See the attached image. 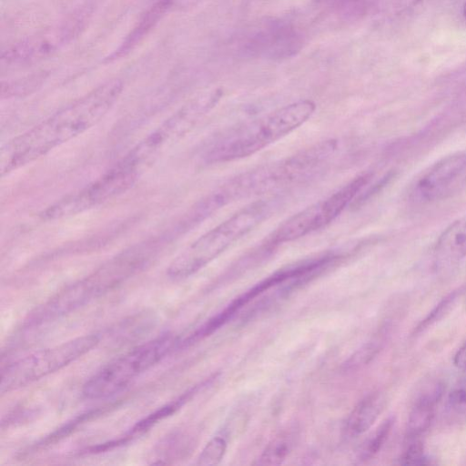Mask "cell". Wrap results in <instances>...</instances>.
Returning <instances> with one entry per match:
<instances>
[{
    "mask_svg": "<svg viewBox=\"0 0 466 466\" xmlns=\"http://www.w3.org/2000/svg\"><path fill=\"white\" fill-rule=\"evenodd\" d=\"M122 89L120 80L107 81L10 140L1 150L2 174L33 162L95 126Z\"/></svg>",
    "mask_w": 466,
    "mask_h": 466,
    "instance_id": "obj_1",
    "label": "cell"
},
{
    "mask_svg": "<svg viewBox=\"0 0 466 466\" xmlns=\"http://www.w3.org/2000/svg\"><path fill=\"white\" fill-rule=\"evenodd\" d=\"M316 110L312 100H299L254 118L220 135L208 148V164L248 157L297 129Z\"/></svg>",
    "mask_w": 466,
    "mask_h": 466,
    "instance_id": "obj_2",
    "label": "cell"
},
{
    "mask_svg": "<svg viewBox=\"0 0 466 466\" xmlns=\"http://www.w3.org/2000/svg\"><path fill=\"white\" fill-rule=\"evenodd\" d=\"M282 202L274 196L244 207L186 248L170 263L167 275L173 279L193 275L272 216Z\"/></svg>",
    "mask_w": 466,
    "mask_h": 466,
    "instance_id": "obj_3",
    "label": "cell"
},
{
    "mask_svg": "<svg viewBox=\"0 0 466 466\" xmlns=\"http://www.w3.org/2000/svg\"><path fill=\"white\" fill-rule=\"evenodd\" d=\"M158 248L159 243L152 240L126 249L52 297L51 309L61 317L110 291L142 270L155 258Z\"/></svg>",
    "mask_w": 466,
    "mask_h": 466,
    "instance_id": "obj_4",
    "label": "cell"
},
{
    "mask_svg": "<svg viewBox=\"0 0 466 466\" xmlns=\"http://www.w3.org/2000/svg\"><path fill=\"white\" fill-rule=\"evenodd\" d=\"M335 139L317 142L292 156L235 177L243 198L274 192L300 182L320 169L335 154Z\"/></svg>",
    "mask_w": 466,
    "mask_h": 466,
    "instance_id": "obj_5",
    "label": "cell"
},
{
    "mask_svg": "<svg viewBox=\"0 0 466 466\" xmlns=\"http://www.w3.org/2000/svg\"><path fill=\"white\" fill-rule=\"evenodd\" d=\"M374 179L373 172H365L355 177L328 198L284 220L258 248L268 253L281 244L299 239L327 227L351 205Z\"/></svg>",
    "mask_w": 466,
    "mask_h": 466,
    "instance_id": "obj_6",
    "label": "cell"
},
{
    "mask_svg": "<svg viewBox=\"0 0 466 466\" xmlns=\"http://www.w3.org/2000/svg\"><path fill=\"white\" fill-rule=\"evenodd\" d=\"M179 340L166 334L147 341L112 360L84 385L82 393L86 399L109 397L129 384L135 378L159 362Z\"/></svg>",
    "mask_w": 466,
    "mask_h": 466,
    "instance_id": "obj_7",
    "label": "cell"
},
{
    "mask_svg": "<svg viewBox=\"0 0 466 466\" xmlns=\"http://www.w3.org/2000/svg\"><path fill=\"white\" fill-rule=\"evenodd\" d=\"M98 342L97 334L84 335L10 363L1 373V393L25 387L63 369L90 351Z\"/></svg>",
    "mask_w": 466,
    "mask_h": 466,
    "instance_id": "obj_8",
    "label": "cell"
},
{
    "mask_svg": "<svg viewBox=\"0 0 466 466\" xmlns=\"http://www.w3.org/2000/svg\"><path fill=\"white\" fill-rule=\"evenodd\" d=\"M220 92L200 95L188 101L123 158L141 168L161 150L188 133L218 103Z\"/></svg>",
    "mask_w": 466,
    "mask_h": 466,
    "instance_id": "obj_9",
    "label": "cell"
},
{
    "mask_svg": "<svg viewBox=\"0 0 466 466\" xmlns=\"http://www.w3.org/2000/svg\"><path fill=\"white\" fill-rule=\"evenodd\" d=\"M139 169L125 159L118 161L100 177L44 210L40 217L53 220L71 217L96 207L127 191L135 183Z\"/></svg>",
    "mask_w": 466,
    "mask_h": 466,
    "instance_id": "obj_10",
    "label": "cell"
},
{
    "mask_svg": "<svg viewBox=\"0 0 466 466\" xmlns=\"http://www.w3.org/2000/svg\"><path fill=\"white\" fill-rule=\"evenodd\" d=\"M466 183V152H458L437 161L416 179L411 196L420 202L445 199Z\"/></svg>",
    "mask_w": 466,
    "mask_h": 466,
    "instance_id": "obj_11",
    "label": "cell"
},
{
    "mask_svg": "<svg viewBox=\"0 0 466 466\" xmlns=\"http://www.w3.org/2000/svg\"><path fill=\"white\" fill-rule=\"evenodd\" d=\"M309 269V266L308 262L303 260L299 263H296L295 265L279 269V271L259 281L248 290L236 298L222 311L201 325L187 339H185L183 341H180V347L188 346L199 339L209 336L214 331L218 330L220 327L225 325L238 310H240L245 305H247L257 296L261 295L271 288L278 287L279 285L292 278L307 273Z\"/></svg>",
    "mask_w": 466,
    "mask_h": 466,
    "instance_id": "obj_12",
    "label": "cell"
},
{
    "mask_svg": "<svg viewBox=\"0 0 466 466\" xmlns=\"http://www.w3.org/2000/svg\"><path fill=\"white\" fill-rule=\"evenodd\" d=\"M81 21L72 19L31 35L6 50L2 60L8 65H19L35 62L52 55L76 35Z\"/></svg>",
    "mask_w": 466,
    "mask_h": 466,
    "instance_id": "obj_13",
    "label": "cell"
},
{
    "mask_svg": "<svg viewBox=\"0 0 466 466\" xmlns=\"http://www.w3.org/2000/svg\"><path fill=\"white\" fill-rule=\"evenodd\" d=\"M300 46L301 40L296 32L274 23L256 34L247 44L246 51L280 59L294 55Z\"/></svg>",
    "mask_w": 466,
    "mask_h": 466,
    "instance_id": "obj_14",
    "label": "cell"
},
{
    "mask_svg": "<svg viewBox=\"0 0 466 466\" xmlns=\"http://www.w3.org/2000/svg\"><path fill=\"white\" fill-rule=\"evenodd\" d=\"M443 393L441 382H432L424 388L413 401L407 422V438L418 440L430 427Z\"/></svg>",
    "mask_w": 466,
    "mask_h": 466,
    "instance_id": "obj_15",
    "label": "cell"
},
{
    "mask_svg": "<svg viewBox=\"0 0 466 466\" xmlns=\"http://www.w3.org/2000/svg\"><path fill=\"white\" fill-rule=\"evenodd\" d=\"M466 257V215L452 222L440 236L435 247L439 264L457 262Z\"/></svg>",
    "mask_w": 466,
    "mask_h": 466,
    "instance_id": "obj_16",
    "label": "cell"
},
{
    "mask_svg": "<svg viewBox=\"0 0 466 466\" xmlns=\"http://www.w3.org/2000/svg\"><path fill=\"white\" fill-rule=\"evenodd\" d=\"M386 396L374 391L364 397L350 412L346 424L347 431L353 436L366 432L385 409Z\"/></svg>",
    "mask_w": 466,
    "mask_h": 466,
    "instance_id": "obj_17",
    "label": "cell"
},
{
    "mask_svg": "<svg viewBox=\"0 0 466 466\" xmlns=\"http://www.w3.org/2000/svg\"><path fill=\"white\" fill-rule=\"evenodd\" d=\"M210 380H208L198 385L194 386L189 389L182 395L175 399L174 400L159 407L157 410L148 414L144 419L137 421L133 428L123 437L119 438L121 443L124 445L129 441H131L134 437L139 436L146 431H149L154 425L157 422L163 420L164 419L171 416L173 413L177 412L180 408H182L196 393L199 391L201 388L207 385Z\"/></svg>",
    "mask_w": 466,
    "mask_h": 466,
    "instance_id": "obj_18",
    "label": "cell"
},
{
    "mask_svg": "<svg viewBox=\"0 0 466 466\" xmlns=\"http://www.w3.org/2000/svg\"><path fill=\"white\" fill-rule=\"evenodd\" d=\"M169 5V0H161L154 5L143 16L137 26L127 36L119 49L113 56H121L139 42L145 35L154 26Z\"/></svg>",
    "mask_w": 466,
    "mask_h": 466,
    "instance_id": "obj_19",
    "label": "cell"
},
{
    "mask_svg": "<svg viewBox=\"0 0 466 466\" xmlns=\"http://www.w3.org/2000/svg\"><path fill=\"white\" fill-rule=\"evenodd\" d=\"M294 435L290 432H282L276 436L264 449L258 459V465H279L281 464L294 446Z\"/></svg>",
    "mask_w": 466,
    "mask_h": 466,
    "instance_id": "obj_20",
    "label": "cell"
},
{
    "mask_svg": "<svg viewBox=\"0 0 466 466\" xmlns=\"http://www.w3.org/2000/svg\"><path fill=\"white\" fill-rule=\"evenodd\" d=\"M393 424V418H389L380 425L376 431L363 444L360 453V461H368L380 451L387 441Z\"/></svg>",
    "mask_w": 466,
    "mask_h": 466,
    "instance_id": "obj_21",
    "label": "cell"
},
{
    "mask_svg": "<svg viewBox=\"0 0 466 466\" xmlns=\"http://www.w3.org/2000/svg\"><path fill=\"white\" fill-rule=\"evenodd\" d=\"M461 292V289H457L443 298L419 323V325L414 329V333H420L425 330L430 326L442 319L453 307L456 300L460 298Z\"/></svg>",
    "mask_w": 466,
    "mask_h": 466,
    "instance_id": "obj_22",
    "label": "cell"
},
{
    "mask_svg": "<svg viewBox=\"0 0 466 466\" xmlns=\"http://www.w3.org/2000/svg\"><path fill=\"white\" fill-rule=\"evenodd\" d=\"M227 450V441L222 435L213 437L203 448L198 457L197 464L211 466L218 464Z\"/></svg>",
    "mask_w": 466,
    "mask_h": 466,
    "instance_id": "obj_23",
    "label": "cell"
},
{
    "mask_svg": "<svg viewBox=\"0 0 466 466\" xmlns=\"http://www.w3.org/2000/svg\"><path fill=\"white\" fill-rule=\"evenodd\" d=\"M380 343L379 339H376L363 345L342 365L343 370H356L369 363L380 351Z\"/></svg>",
    "mask_w": 466,
    "mask_h": 466,
    "instance_id": "obj_24",
    "label": "cell"
},
{
    "mask_svg": "<svg viewBox=\"0 0 466 466\" xmlns=\"http://www.w3.org/2000/svg\"><path fill=\"white\" fill-rule=\"evenodd\" d=\"M400 464L425 465L430 464L431 460L425 455L423 446L419 440H412L400 458Z\"/></svg>",
    "mask_w": 466,
    "mask_h": 466,
    "instance_id": "obj_25",
    "label": "cell"
},
{
    "mask_svg": "<svg viewBox=\"0 0 466 466\" xmlns=\"http://www.w3.org/2000/svg\"><path fill=\"white\" fill-rule=\"evenodd\" d=\"M447 408L455 415L466 416V380L461 381L450 393Z\"/></svg>",
    "mask_w": 466,
    "mask_h": 466,
    "instance_id": "obj_26",
    "label": "cell"
},
{
    "mask_svg": "<svg viewBox=\"0 0 466 466\" xmlns=\"http://www.w3.org/2000/svg\"><path fill=\"white\" fill-rule=\"evenodd\" d=\"M453 363L459 370L466 372V341L456 351Z\"/></svg>",
    "mask_w": 466,
    "mask_h": 466,
    "instance_id": "obj_27",
    "label": "cell"
},
{
    "mask_svg": "<svg viewBox=\"0 0 466 466\" xmlns=\"http://www.w3.org/2000/svg\"><path fill=\"white\" fill-rule=\"evenodd\" d=\"M462 13H463L464 17L466 18V1L463 5Z\"/></svg>",
    "mask_w": 466,
    "mask_h": 466,
    "instance_id": "obj_28",
    "label": "cell"
}]
</instances>
